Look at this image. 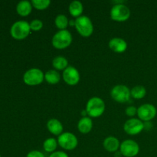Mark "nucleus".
Instances as JSON below:
<instances>
[{
  "mask_svg": "<svg viewBox=\"0 0 157 157\" xmlns=\"http://www.w3.org/2000/svg\"><path fill=\"white\" fill-rule=\"evenodd\" d=\"M62 78L64 82L70 86H75L80 81V73L78 69L73 66H68L63 71Z\"/></svg>",
  "mask_w": 157,
  "mask_h": 157,
  "instance_id": "f8f14e48",
  "label": "nucleus"
},
{
  "mask_svg": "<svg viewBox=\"0 0 157 157\" xmlns=\"http://www.w3.org/2000/svg\"><path fill=\"white\" fill-rule=\"evenodd\" d=\"M58 141L55 138H48L43 143V149L47 153H54L58 147Z\"/></svg>",
  "mask_w": 157,
  "mask_h": 157,
  "instance_id": "4be33fe9",
  "label": "nucleus"
},
{
  "mask_svg": "<svg viewBox=\"0 0 157 157\" xmlns=\"http://www.w3.org/2000/svg\"><path fill=\"white\" fill-rule=\"evenodd\" d=\"M58 144L65 150H73L78 147V140L77 136L70 132L63 133L58 136Z\"/></svg>",
  "mask_w": 157,
  "mask_h": 157,
  "instance_id": "0eeeda50",
  "label": "nucleus"
},
{
  "mask_svg": "<svg viewBox=\"0 0 157 157\" xmlns=\"http://www.w3.org/2000/svg\"><path fill=\"white\" fill-rule=\"evenodd\" d=\"M32 2L27 0L21 1L17 4L16 6V11L17 13L21 16H28L30 15L32 10Z\"/></svg>",
  "mask_w": 157,
  "mask_h": 157,
  "instance_id": "f3484780",
  "label": "nucleus"
},
{
  "mask_svg": "<svg viewBox=\"0 0 157 157\" xmlns=\"http://www.w3.org/2000/svg\"><path fill=\"white\" fill-rule=\"evenodd\" d=\"M75 28L80 35L84 38L90 37L93 34L94 25L91 20L86 15H81L75 19Z\"/></svg>",
  "mask_w": 157,
  "mask_h": 157,
  "instance_id": "20e7f679",
  "label": "nucleus"
},
{
  "mask_svg": "<svg viewBox=\"0 0 157 157\" xmlns=\"http://www.w3.org/2000/svg\"><path fill=\"white\" fill-rule=\"evenodd\" d=\"M110 14V18L113 21L122 22V21H127L130 18V10L127 6L122 3H119V4L114 5L112 7Z\"/></svg>",
  "mask_w": 157,
  "mask_h": 157,
  "instance_id": "423d86ee",
  "label": "nucleus"
},
{
  "mask_svg": "<svg viewBox=\"0 0 157 157\" xmlns=\"http://www.w3.org/2000/svg\"><path fill=\"white\" fill-rule=\"evenodd\" d=\"M124 130L128 135L135 136L144 130V123L139 118H130L124 124Z\"/></svg>",
  "mask_w": 157,
  "mask_h": 157,
  "instance_id": "9b49d317",
  "label": "nucleus"
},
{
  "mask_svg": "<svg viewBox=\"0 0 157 157\" xmlns=\"http://www.w3.org/2000/svg\"><path fill=\"white\" fill-rule=\"evenodd\" d=\"M44 80V74L38 68H31L23 75V81L29 86H36Z\"/></svg>",
  "mask_w": 157,
  "mask_h": 157,
  "instance_id": "39448f33",
  "label": "nucleus"
},
{
  "mask_svg": "<svg viewBox=\"0 0 157 157\" xmlns=\"http://www.w3.org/2000/svg\"><path fill=\"white\" fill-rule=\"evenodd\" d=\"M92 128H93V121L90 117H84L78 121V129L80 133L83 134H87L91 131Z\"/></svg>",
  "mask_w": 157,
  "mask_h": 157,
  "instance_id": "dca6fc26",
  "label": "nucleus"
},
{
  "mask_svg": "<svg viewBox=\"0 0 157 157\" xmlns=\"http://www.w3.org/2000/svg\"><path fill=\"white\" fill-rule=\"evenodd\" d=\"M44 80L50 84H56L61 80V75L56 70H49L44 74Z\"/></svg>",
  "mask_w": 157,
  "mask_h": 157,
  "instance_id": "aec40b11",
  "label": "nucleus"
},
{
  "mask_svg": "<svg viewBox=\"0 0 157 157\" xmlns=\"http://www.w3.org/2000/svg\"><path fill=\"white\" fill-rule=\"evenodd\" d=\"M103 146L107 151L110 153H115L120 149L121 144L117 138L114 136H108L104 140Z\"/></svg>",
  "mask_w": 157,
  "mask_h": 157,
  "instance_id": "4468645a",
  "label": "nucleus"
},
{
  "mask_svg": "<svg viewBox=\"0 0 157 157\" xmlns=\"http://www.w3.org/2000/svg\"><path fill=\"white\" fill-rule=\"evenodd\" d=\"M72 35L69 31L60 30L54 35L52 43L54 48L59 50L67 48L71 45L72 42Z\"/></svg>",
  "mask_w": 157,
  "mask_h": 157,
  "instance_id": "f03ea898",
  "label": "nucleus"
},
{
  "mask_svg": "<svg viewBox=\"0 0 157 157\" xmlns=\"http://www.w3.org/2000/svg\"><path fill=\"white\" fill-rule=\"evenodd\" d=\"M68 9L71 15L77 18L81 16V14L83 13V11H84V7L81 2L73 1L69 5Z\"/></svg>",
  "mask_w": 157,
  "mask_h": 157,
  "instance_id": "a211bd4d",
  "label": "nucleus"
},
{
  "mask_svg": "<svg viewBox=\"0 0 157 157\" xmlns=\"http://www.w3.org/2000/svg\"><path fill=\"white\" fill-rule=\"evenodd\" d=\"M52 66L56 71H64L68 67V61L67 58L62 56L55 57L52 61Z\"/></svg>",
  "mask_w": 157,
  "mask_h": 157,
  "instance_id": "6ab92c4d",
  "label": "nucleus"
},
{
  "mask_svg": "<svg viewBox=\"0 0 157 157\" xmlns=\"http://www.w3.org/2000/svg\"><path fill=\"white\" fill-rule=\"evenodd\" d=\"M105 110V103L98 97H93L87 101L86 105V111L87 116L92 118L101 117Z\"/></svg>",
  "mask_w": 157,
  "mask_h": 157,
  "instance_id": "f257e3e1",
  "label": "nucleus"
},
{
  "mask_svg": "<svg viewBox=\"0 0 157 157\" xmlns=\"http://www.w3.org/2000/svg\"><path fill=\"white\" fill-rule=\"evenodd\" d=\"M55 24L59 30H66L69 25V20L66 15L60 14L55 18Z\"/></svg>",
  "mask_w": 157,
  "mask_h": 157,
  "instance_id": "5701e85b",
  "label": "nucleus"
},
{
  "mask_svg": "<svg viewBox=\"0 0 157 157\" xmlns=\"http://www.w3.org/2000/svg\"><path fill=\"white\" fill-rule=\"evenodd\" d=\"M130 94L136 100L143 99L147 95V89L142 85H136L130 90Z\"/></svg>",
  "mask_w": 157,
  "mask_h": 157,
  "instance_id": "412c9836",
  "label": "nucleus"
},
{
  "mask_svg": "<svg viewBox=\"0 0 157 157\" xmlns=\"http://www.w3.org/2000/svg\"><path fill=\"white\" fill-rule=\"evenodd\" d=\"M109 48L116 53H123L127 49V43L121 38H113L109 41Z\"/></svg>",
  "mask_w": 157,
  "mask_h": 157,
  "instance_id": "ddd939ff",
  "label": "nucleus"
},
{
  "mask_svg": "<svg viewBox=\"0 0 157 157\" xmlns=\"http://www.w3.org/2000/svg\"><path fill=\"white\" fill-rule=\"evenodd\" d=\"M157 110L154 105L151 104H144L137 108V116L143 122H150L156 117Z\"/></svg>",
  "mask_w": 157,
  "mask_h": 157,
  "instance_id": "1a4fd4ad",
  "label": "nucleus"
},
{
  "mask_svg": "<svg viewBox=\"0 0 157 157\" xmlns=\"http://www.w3.org/2000/svg\"><path fill=\"white\" fill-rule=\"evenodd\" d=\"M0 157H1V154H0Z\"/></svg>",
  "mask_w": 157,
  "mask_h": 157,
  "instance_id": "c756f323",
  "label": "nucleus"
},
{
  "mask_svg": "<svg viewBox=\"0 0 157 157\" xmlns=\"http://www.w3.org/2000/svg\"><path fill=\"white\" fill-rule=\"evenodd\" d=\"M47 129L52 134L59 136L63 133V125L60 121L57 119H51L47 123Z\"/></svg>",
  "mask_w": 157,
  "mask_h": 157,
  "instance_id": "2eb2a0df",
  "label": "nucleus"
},
{
  "mask_svg": "<svg viewBox=\"0 0 157 157\" xmlns=\"http://www.w3.org/2000/svg\"><path fill=\"white\" fill-rule=\"evenodd\" d=\"M30 29L34 32H38L43 27V22L40 19H34L30 23Z\"/></svg>",
  "mask_w": 157,
  "mask_h": 157,
  "instance_id": "393cba45",
  "label": "nucleus"
},
{
  "mask_svg": "<svg viewBox=\"0 0 157 157\" xmlns=\"http://www.w3.org/2000/svg\"><path fill=\"white\" fill-rule=\"evenodd\" d=\"M69 25H75V21H72V20H71V21H69Z\"/></svg>",
  "mask_w": 157,
  "mask_h": 157,
  "instance_id": "c85d7f7f",
  "label": "nucleus"
},
{
  "mask_svg": "<svg viewBox=\"0 0 157 157\" xmlns=\"http://www.w3.org/2000/svg\"><path fill=\"white\" fill-rule=\"evenodd\" d=\"M26 157H45V156L41 151H38V150H32V151H30L28 153Z\"/></svg>",
  "mask_w": 157,
  "mask_h": 157,
  "instance_id": "bb28decb",
  "label": "nucleus"
},
{
  "mask_svg": "<svg viewBox=\"0 0 157 157\" xmlns=\"http://www.w3.org/2000/svg\"><path fill=\"white\" fill-rule=\"evenodd\" d=\"M125 113L127 116L133 118V117H134L135 115L137 114V108L135 107L134 106H129V107H127V109H126Z\"/></svg>",
  "mask_w": 157,
  "mask_h": 157,
  "instance_id": "a878e982",
  "label": "nucleus"
},
{
  "mask_svg": "<svg viewBox=\"0 0 157 157\" xmlns=\"http://www.w3.org/2000/svg\"><path fill=\"white\" fill-rule=\"evenodd\" d=\"M140 152L139 144L133 140H126L121 144L120 153L125 157H134Z\"/></svg>",
  "mask_w": 157,
  "mask_h": 157,
  "instance_id": "9d476101",
  "label": "nucleus"
},
{
  "mask_svg": "<svg viewBox=\"0 0 157 157\" xmlns=\"http://www.w3.org/2000/svg\"><path fill=\"white\" fill-rule=\"evenodd\" d=\"M49 157H69L68 155L64 151H55L51 153Z\"/></svg>",
  "mask_w": 157,
  "mask_h": 157,
  "instance_id": "cd10ccee",
  "label": "nucleus"
},
{
  "mask_svg": "<svg viewBox=\"0 0 157 157\" xmlns=\"http://www.w3.org/2000/svg\"><path fill=\"white\" fill-rule=\"evenodd\" d=\"M31 2L32 6L38 10H44L51 5L50 0H32Z\"/></svg>",
  "mask_w": 157,
  "mask_h": 157,
  "instance_id": "b1692460",
  "label": "nucleus"
},
{
  "mask_svg": "<svg viewBox=\"0 0 157 157\" xmlns=\"http://www.w3.org/2000/svg\"><path fill=\"white\" fill-rule=\"evenodd\" d=\"M110 96L117 102L126 103L130 100L131 94L128 87L123 84H118L112 88Z\"/></svg>",
  "mask_w": 157,
  "mask_h": 157,
  "instance_id": "6e6552de",
  "label": "nucleus"
},
{
  "mask_svg": "<svg viewBox=\"0 0 157 157\" xmlns=\"http://www.w3.org/2000/svg\"><path fill=\"white\" fill-rule=\"evenodd\" d=\"M30 32V24L23 20L15 21L10 29L11 35L16 40L25 39L29 36Z\"/></svg>",
  "mask_w": 157,
  "mask_h": 157,
  "instance_id": "7ed1b4c3",
  "label": "nucleus"
}]
</instances>
